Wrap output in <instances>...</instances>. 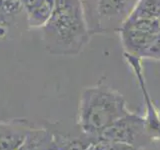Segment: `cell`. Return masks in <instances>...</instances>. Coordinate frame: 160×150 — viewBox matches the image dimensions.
<instances>
[{
	"label": "cell",
	"mask_w": 160,
	"mask_h": 150,
	"mask_svg": "<svg viewBox=\"0 0 160 150\" xmlns=\"http://www.w3.org/2000/svg\"><path fill=\"white\" fill-rule=\"evenodd\" d=\"M43 35L51 53L74 55L81 51L91 35L81 0H56L51 16L44 26Z\"/></svg>",
	"instance_id": "cell-1"
},
{
	"label": "cell",
	"mask_w": 160,
	"mask_h": 150,
	"mask_svg": "<svg viewBox=\"0 0 160 150\" xmlns=\"http://www.w3.org/2000/svg\"><path fill=\"white\" fill-rule=\"evenodd\" d=\"M131 111L116 89L103 83L85 88L80 97L78 121L89 137L96 139L105 129Z\"/></svg>",
	"instance_id": "cell-2"
},
{
	"label": "cell",
	"mask_w": 160,
	"mask_h": 150,
	"mask_svg": "<svg viewBox=\"0 0 160 150\" xmlns=\"http://www.w3.org/2000/svg\"><path fill=\"white\" fill-rule=\"evenodd\" d=\"M138 0H81L91 34L118 32Z\"/></svg>",
	"instance_id": "cell-3"
},
{
	"label": "cell",
	"mask_w": 160,
	"mask_h": 150,
	"mask_svg": "<svg viewBox=\"0 0 160 150\" xmlns=\"http://www.w3.org/2000/svg\"><path fill=\"white\" fill-rule=\"evenodd\" d=\"M160 32L156 21L128 18L118 30L124 52L141 59L143 54Z\"/></svg>",
	"instance_id": "cell-4"
},
{
	"label": "cell",
	"mask_w": 160,
	"mask_h": 150,
	"mask_svg": "<svg viewBox=\"0 0 160 150\" xmlns=\"http://www.w3.org/2000/svg\"><path fill=\"white\" fill-rule=\"evenodd\" d=\"M147 136L146 119L131 112L105 129L96 139L125 143L138 149L144 145Z\"/></svg>",
	"instance_id": "cell-5"
},
{
	"label": "cell",
	"mask_w": 160,
	"mask_h": 150,
	"mask_svg": "<svg viewBox=\"0 0 160 150\" xmlns=\"http://www.w3.org/2000/svg\"><path fill=\"white\" fill-rule=\"evenodd\" d=\"M128 18L151 20L160 25V0H138Z\"/></svg>",
	"instance_id": "cell-6"
},
{
	"label": "cell",
	"mask_w": 160,
	"mask_h": 150,
	"mask_svg": "<svg viewBox=\"0 0 160 150\" xmlns=\"http://www.w3.org/2000/svg\"><path fill=\"white\" fill-rule=\"evenodd\" d=\"M25 138L20 129L0 125V150H16Z\"/></svg>",
	"instance_id": "cell-7"
},
{
	"label": "cell",
	"mask_w": 160,
	"mask_h": 150,
	"mask_svg": "<svg viewBox=\"0 0 160 150\" xmlns=\"http://www.w3.org/2000/svg\"><path fill=\"white\" fill-rule=\"evenodd\" d=\"M88 150H137L131 145L106 139H94Z\"/></svg>",
	"instance_id": "cell-8"
},
{
	"label": "cell",
	"mask_w": 160,
	"mask_h": 150,
	"mask_svg": "<svg viewBox=\"0 0 160 150\" xmlns=\"http://www.w3.org/2000/svg\"><path fill=\"white\" fill-rule=\"evenodd\" d=\"M142 58L160 60V32H158L156 34V36L154 37L153 41L146 49Z\"/></svg>",
	"instance_id": "cell-9"
},
{
	"label": "cell",
	"mask_w": 160,
	"mask_h": 150,
	"mask_svg": "<svg viewBox=\"0 0 160 150\" xmlns=\"http://www.w3.org/2000/svg\"><path fill=\"white\" fill-rule=\"evenodd\" d=\"M45 141H47V140H45L43 136H33L32 139L24 143L23 147L20 150H45L44 144H42Z\"/></svg>",
	"instance_id": "cell-10"
},
{
	"label": "cell",
	"mask_w": 160,
	"mask_h": 150,
	"mask_svg": "<svg viewBox=\"0 0 160 150\" xmlns=\"http://www.w3.org/2000/svg\"><path fill=\"white\" fill-rule=\"evenodd\" d=\"M158 113H159V117H160V111H159V112H158Z\"/></svg>",
	"instance_id": "cell-11"
}]
</instances>
